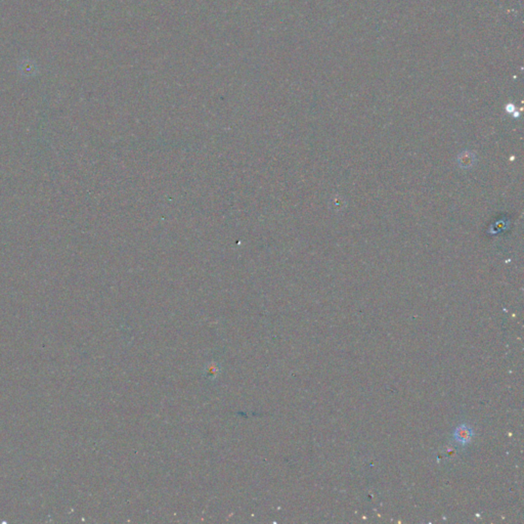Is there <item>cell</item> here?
<instances>
[{
  "label": "cell",
  "instance_id": "obj_1",
  "mask_svg": "<svg viewBox=\"0 0 524 524\" xmlns=\"http://www.w3.org/2000/svg\"><path fill=\"white\" fill-rule=\"evenodd\" d=\"M472 435H473V431L469 426L461 425L456 429L454 438H455L456 442L459 443L460 445H467L471 441Z\"/></svg>",
  "mask_w": 524,
  "mask_h": 524
},
{
  "label": "cell",
  "instance_id": "obj_2",
  "mask_svg": "<svg viewBox=\"0 0 524 524\" xmlns=\"http://www.w3.org/2000/svg\"><path fill=\"white\" fill-rule=\"evenodd\" d=\"M206 371L208 372V374H207L208 376L213 377V376H215V375L218 373V367H216V366H215L214 368H212V366H209V368H208V369H206Z\"/></svg>",
  "mask_w": 524,
  "mask_h": 524
}]
</instances>
